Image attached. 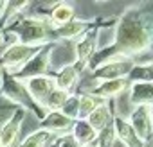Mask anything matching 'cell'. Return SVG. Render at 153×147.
Segmentation results:
<instances>
[{"mask_svg":"<svg viewBox=\"0 0 153 147\" xmlns=\"http://www.w3.org/2000/svg\"><path fill=\"white\" fill-rule=\"evenodd\" d=\"M151 41L153 34L149 22L140 15L137 7H128L117 22L114 43L103 50H97L88 61V68L92 70L110 57H128L135 61V56L146 52L151 47Z\"/></svg>","mask_w":153,"mask_h":147,"instance_id":"obj_1","label":"cell"},{"mask_svg":"<svg viewBox=\"0 0 153 147\" xmlns=\"http://www.w3.org/2000/svg\"><path fill=\"white\" fill-rule=\"evenodd\" d=\"M9 31L15 32L18 43L29 45V47H42V45L49 43L51 34H52V27H51L49 20L40 18V16L18 18V22Z\"/></svg>","mask_w":153,"mask_h":147,"instance_id":"obj_2","label":"cell"},{"mask_svg":"<svg viewBox=\"0 0 153 147\" xmlns=\"http://www.w3.org/2000/svg\"><path fill=\"white\" fill-rule=\"evenodd\" d=\"M137 63L128 57H110L108 61L97 65L92 68V79L94 83H103V81H114V79H124Z\"/></svg>","mask_w":153,"mask_h":147,"instance_id":"obj_3","label":"cell"},{"mask_svg":"<svg viewBox=\"0 0 153 147\" xmlns=\"http://www.w3.org/2000/svg\"><path fill=\"white\" fill-rule=\"evenodd\" d=\"M52 47L54 43L49 41L45 45H42L38 49V52L15 74V79L18 81H25V79H33V77H42V76H47L49 72V66H51V52H52Z\"/></svg>","mask_w":153,"mask_h":147,"instance_id":"obj_4","label":"cell"},{"mask_svg":"<svg viewBox=\"0 0 153 147\" xmlns=\"http://www.w3.org/2000/svg\"><path fill=\"white\" fill-rule=\"evenodd\" d=\"M0 95L6 101H9L11 104H15L16 108H24L25 111L27 110L36 111V104L31 101L24 83L15 79L9 74H4V72H2V79H0Z\"/></svg>","mask_w":153,"mask_h":147,"instance_id":"obj_5","label":"cell"},{"mask_svg":"<svg viewBox=\"0 0 153 147\" xmlns=\"http://www.w3.org/2000/svg\"><path fill=\"white\" fill-rule=\"evenodd\" d=\"M40 47H29V45H22V43H15L11 47H7L2 54H0V68L2 72L15 76V74L38 52Z\"/></svg>","mask_w":153,"mask_h":147,"instance_id":"obj_6","label":"cell"},{"mask_svg":"<svg viewBox=\"0 0 153 147\" xmlns=\"http://www.w3.org/2000/svg\"><path fill=\"white\" fill-rule=\"evenodd\" d=\"M97 32H99V29L94 25L76 41V63L74 65L78 68V72L85 70L88 66V61L92 59V56L97 52V36H99Z\"/></svg>","mask_w":153,"mask_h":147,"instance_id":"obj_7","label":"cell"},{"mask_svg":"<svg viewBox=\"0 0 153 147\" xmlns=\"http://www.w3.org/2000/svg\"><path fill=\"white\" fill-rule=\"evenodd\" d=\"M126 120L131 126V129L135 131L137 138L144 145L151 143V140H153V120H151L149 106H135L130 118H126Z\"/></svg>","mask_w":153,"mask_h":147,"instance_id":"obj_8","label":"cell"},{"mask_svg":"<svg viewBox=\"0 0 153 147\" xmlns=\"http://www.w3.org/2000/svg\"><path fill=\"white\" fill-rule=\"evenodd\" d=\"M22 83H24V86H25V90H27L31 101H33L36 106H40L42 110L45 108V101H47V97H49L51 92L56 88V85H54V77H49V76L25 79V81H22Z\"/></svg>","mask_w":153,"mask_h":147,"instance_id":"obj_9","label":"cell"},{"mask_svg":"<svg viewBox=\"0 0 153 147\" xmlns=\"http://www.w3.org/2000/svg\"><path fill=\"white\" fill-rule=\"evenodd\" d=\"M25 113L27 111L24 108H16L15 113L11 115V118L0 126V142H2V147H13L15 145V142L20 135L22 122L25 118Z\"/></svg>","mask_w":153,"mask_h":147,"instance_id":"obj_10","label":"cell"},{"mask_svg":"<svg viewBox=\"0 0 153 147\" xmlns=\"http://www.w3.org/2000/svg\"><path fill=\"white\" fill-rule=\"evenodd\" d=\"M130 88V81L124 77V79H114V81H103V83H96L92 86V90L88 92L90 95H96L99 99H114L124 92H128Z\"/></svg>","mask_w":153,"mask_h":147,"instance_id":"obj_11","label":"cell"},{"mask_svg":"<svg viewBox=\"0 0 153 147\" xmlns=\"http://www.w3.org/2000/svg\"><path fill=\"white\" fill-rule=\"evenodd\" d=\"M72 120L67 118L65 115H61L59 111H47L43 115V118L40 120V126L38 129H43V131H49L51 135H63L67 131H70L72 127Z\"/></svg>","mask_w":153,"mask_h":147,"instance_id":"obj_12","label":"cell"},{"mask_svg":"<svg viewBox=\"0 0 153 147\" xmlns=\"http://www.w3.org/2000/svg\"><path fill=\"white\" fill-rule=\"evenodd\" d=\"M114 131H115V140H119L124 147H146L135 135V131L131 129V126L128 124L126 118L123 117H114L112 120Z\"/></svg>","mask_w":153,"mask_h":147,"instance_id":"obj_13","label":"cell"},{"mask_svg":"<svg viewBox=\"0 0 153 147\" xmlns=\"http://www.w3.org/2000/svg\"><path fill=\"white\" fill-rule=\"evenodd\" d=\"M90 27H94V22L90 20H72L58 29H52V34H56L59 40H78Z\"/></svg>","mask_w":153,"mask_h":147,"instance_id":"obj_14","label":"cell"},{"mask_svg":"<svg viewBox=\"0 0 153 147\" xmlns=\"http://www.w3.org/2000/svg\"><path fill=\"white\" fill-rule=\"evenodd\" d=\"M128 97L133 106H153V83H130Z\"/></svg>","mask_w":153,"mask_h":147,"instance_id":"obj_15","label":"cell"},{"mask_svg":"<svg viewBox=\"0 0 153 147\" xmlns=\"http://www.w3.org/2000/svg\"><path fill=\"white\" fill-rule=\"evenodd\" d=\"M78 81H79V72H78V68H76V65H65L58 72V76L54 77L56 88L65 92V93H74L72 90L76 88Z\"/></svg>","mask_w":153,"mask_h":147,"instance_id":"obj_16","label":"cell"},{"mask_svg":"<svg viewBox=\"0 0 153 147\" xmlns=\"http://www.w3.org/2000/svg\"><path fill=\"white\" fill-rule=\"evenodd\" d=\"M70 136L74 138L78 147H85V145H90L96 142L97 133L88 126L87 120H74V124L70 127Z\"/></svg>","mask_w":153,"mask_h":147,"instance_id":"obj_17","label":"cell"},{"mask_svg":"<svg viewBox=\"0 0 153 147\" xmlns=\"http://www.w3.org/2000/svg\"><path fill=\"white\" fill-rule=\"evenodd\" d=\"M112 120H114V115H112V110L108 108V104H103V106L96 108V110L87 117L88 126H90L96 133H99V131H103L106 126H110Z\"/></svg>","mask_w":153,"mask_h":147,"instance_id":"obj_18","label":"cell"},{"mask_svg":"<svg viewBox=\"0 0 153 147\" xmlns=\"http://www.w3.org/2000/svg\"><path fill=\"white\" fill-rule=\"evenodd\" d=\"M74 20V7L70 4H65V2H59V4H54L52 11H51V16H49V24L52 29H58L68 22Z\"/></svg>","mask_w":153,"mask_h":147,"instance_id":"obj_19","label":"cell"},{"mask_svg":"<svg viewBox=\"0 0 153 147\" xmlns=\"http://www.w3.org/2000/svg\"><path fill=\"white\" fill-rule=\"evenodd\" d=\"M126 79L130 83H153V61L137 63Z\"/></svg>","mask_w":153,"mask_h":147,"instance_id":"obj_20","label":"cell"},{"mask_svg":"<svg viewBox=\"0 0 153 147\" xmlns=\"http://www.w3.org/2000/svg\"><path fill=\"white\" fill-rule=\"evenodd\" d=\"M106 104L105 99H99L96 95L90 93H81L79 95V113H78V120H87V117L99 106Z\"/></svg>","mask_w":153,"mask_h":147,"instance_id":"obj_21","label":"cell"},{"mask_svg":"<svg viewBox=\"0 0 153 147\" xmlns=\"http://www.w3.org/2000/svg\"><path fill=\"white\" fill-rule=\"evenodd\" d=\"M52 136H54V135H51L49 131L36 129V131H33L31 135H27V136L20 142L18 147H45V145H49V142H51Z\"/></svg>","mask_w":153,"mask_h":147,"instance_id":"obj_22","label":"cell"},{"mask_svg":"<svg viewBox=\"0 0 153 147\" xmlns=\"http://www.w3.org/2000/svg\"><path fill=\"white\" fill-rule=\"evenodd\" d=\"M61 115H65L67 118H70L72 122L78 120V113H79V93H68V97L65 99L61 110Z\"/></svg>","mask_w":153,"mask_h":147,"instance_id":"obj_23","label":"cell"},{"mask_svg":"<svg viewBox=\"0 0 153 147\" xmlns=\"http://www.w3.org/2000/svg\"><path fill=\"white\" fill-rule=\"evenodd\" d=\"M67 97H68V93H65V92L54 88V90L51 92V95L47 97V101H45V108H43V110H45V111H59Z\"/></svg>","mask_w":153,"mask_h":147,"instance_id":"obj_24","label":"cell"},{"mask_svg":"<svg viewBox=\"0 0 153 147\" xmlns=\"http://www.w3.org/2000/svg\"><path fill=\"white\" fill-rule=\"evenodd\" d=\"M114 143H115V131H114V126L110 124L103 131L97 133L94 145L96 147H114Z\"/></svg>","mask_w":153,"mask_h":147,"instance_id":"obj_25","label":"cell"},{"mask_svg":"<svg viewBox=\"0 0 153 147\" xmlns=\"http://www.w3.org/2000/svg\"><path fill=\"white\" fill-rule=\"evenodd\" d=\"M47 147H78L70 135H54Z\"/></svg>","mask_w":153,"mask_h":147,"instance_id":"obj_26","label":"cell"},{"mask_svg":"<svg viewBox=\"0 0 153 147\" xmlns=\"http://www.w3.org/2000/svg\"><path fill=\"white\" fill-rule=\"evenodd\" d=\"M149 113H151V120H153V106H149Z\"/></svg>","mask_w":153,"mask_h":147,"instance_id":"obj_27","label":"cell"},{"mask_svg":"<svg viewBox=\"0 0 153 147\" xmlns=\"http://www.w3.org/2000/svg\"><path fill=\"white\" fill-rule=\"evenodd\" d=\"M0 43H2V31H0Z\"/></svg>","mask_w":153,"mask_h":147,"instance_id":"obj_28","label":"cell"},{"mask_svg":"<svg viewBox=\"0 0 153 147\" xmlns=\"http://www.w3.org/2000/svg\"><path fill=\"white\" fill-rule=\"evenodd\" d=\"M85 147H96V145H94V143H90V145H85Z\"/></svg>","mask_w":153,"mask_h":147,"instance_id":"obj_29","label":"cell"},{"mask_svg":"<svg viewBox=\"0 0 153 147\" xmlns=\"http://www.w3.org/2000/svg\"><path fill=\"white\" fill-rule=\"evenodd\" d=\"M0 79H2V68H0Z\"/></svg>","mask_w":153,"mask_h":147,"instance_id":"obj_30","label":"cell"},{"mask_svg":"<svg viewBox=\"0 0 153 147\" xmlns=\"http://www.w3.org/2000/svg\"><path fill=\"white\" fill-rule=\"evenodd\" d=\"M0 147H2V142H0Z\"/></svg>","mask_w":153,"mask_h":147,"instance_id":"obj_31","label":"cell"}]
</instances>
